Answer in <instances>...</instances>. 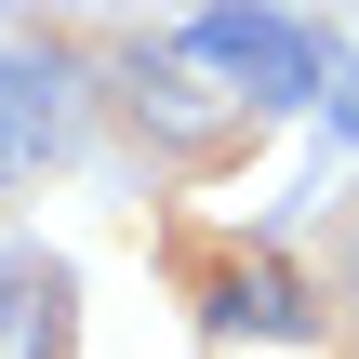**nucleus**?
<instances>
[{
  "instance_id": "2",
  "label": "nucleus",
  "mask_w": 359,
  "mask_h": 359,
  "mask_svg": "<svg viewBox=\"0 0 359 359\" xmlns=\"http://www.w3.org/2000/svg\"><path fill=\"white\" fill-rule=\"evenodd\" d=\"M80 133V80L53 53H0V187H27L40 160H67Z\"/></svg>"
},
{
  "instance_id": "3",
  "label": "nucleus",
  "mask_w": 359,
  "mask_h": 359,
  "mask_svg": "<svg viewBox=\"0 0 359 359\" xmlns=\"http://www.w3.org/2000/svg\"><path fill=\"white\" fill-rule=\"evenodd\" d=\"M200 306H213V333H266V346L320 333V306L293 293V266H213V280H200Z\"/></svg>"
},
{
  "instance_id": "1",
  "label": "nucleus",
  "mask_w": 359,
  "mask_h": 359,
  "mask_svg": "<svg viewBox=\"0 0 359 359\" xmlns=\"http://www.w3.org/2000/svg\"><path fill=\"white\" fill-rule=\"evenodd\" d=\"M187 40V67H213L226 80V107H306V93H333V40L306 27V13H187L173 27Z\"/></svg>"
},
{
  "instance_id": "6",
  "label": "nucleus",
  "mask_w": 359,
  "mask_h": 359,
  "mask_svg": "<svg viewBox=\"0 0 359 359\" xmlns=\"http://www.w3.org/2000/svg\"><path fill=\"white\" fill-rule=\"evenodd\" d=\"M346 306H359V226H346Z\"/></svg>"
},
{
  "instance_id": "5",
  "label": "nucleus",
  "mask_w": 359,
  "mask_h": 359,
  "mask_svg": "<svg viewBox=\"0 0 359 359\" xmlns=\"http://www.w3.org/2000/svg\"><path fill=\"white\" fill-rule=\"evenodd\" d=\"M320 107H333V133H346V147H359V80H333Z\"/></svg>"
},
{
  "instance_id": "4",
  "label": "nucleus",
  "mask_w": 359,
  "mask_h": 359,
  "mask_svg": "<svg viewBox=\"0 0 359 359\" xmlns=\"http://www.w3.org/2000/svg\"><path fill=\"white\" fill-rule=\"evenodd\" d=\"M0 359H67V266L0 253Z\"/></svg>"
}]
</instances>
